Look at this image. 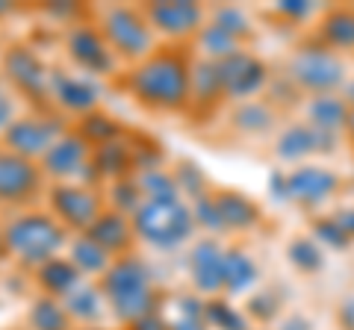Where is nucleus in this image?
I'll use <instances>...</instances> for the list:
<instances>
[{"instance_id":"obj_1","label":"nucleus","mask_w":354,"mask_h":330,"mask_svg":"<svg viewBox=\"0 0 354 330\" xmlns=\"http://www.w3.org/2000/svg\"><path fill=\"white\" fill-rule=\"evenodd\" d=\"M189 71L183 53L160 48L127 71L124 89L148 113H183L189 106Z\"/></svg>"},{"instance_id":"obj_2","label":"nucleus","mask_w":354,"mask_h":330,"mask_svg":"<svg viewBox=\"0 0 354 330\" xmlns=\"http://www.w3.org/2000/svg\"><path fill=\"white\" fill-rule=\"evenodd\" d=\"M104 298L109 304V313H113L118 322L133 324L139 318H145L151 313H157V289H153V271L142 257H118L109 271L101 280Z\"/></svg>"},{"instance_id":"obj_3","label":"nucleus","mask_w":354,"mask_h":330,"mask_svg":"<svg viewBox=\"0 0 354 330\" xmlns=\"http://www.w3.org/2000/svg\"><path fill=\"white\" fill-rule=\"evenodd\" d=\"M3 233L6 254L15 257L21 266L36 271L41 262L59 257V251L68 242V230H65L50 213H24L15 215L0 227Z\"/></svg>"},{"instance_id":"obj_4","label":"nucleus","mask_w":354,"mask_h":330,"mask_svg":"<svg viewBox=\"0 0 354 330\" xmlns=\"http://www.w3.org/2000/svg\"><path fill=\"white\" fill-rule=\"evenodd\" d=\"M97 30L104 32L106 45L113 48L118 62L136 65L142 59H148L153 48H157V32L148 24L145 12L136 6H127V3H115V6L101 9Z\"/></svg>"},{"instance_id":"obj_5","label":"nucleus","mask_w":354,"mask_h":330,"mask_svg":"<svg viewBox=\"0 0 354 330\" xmlns=\"http://www.w3.org/2000/svg\"><path fill=\"white\" fill-rule=\"evenodd\" d=\"M136 239L157 251H171L183 245L195 230V218L189 204L183 201H142V206L130 215Z\"/></svg>"},{"instance_id":"obj_6","label":"nucleus","mask_w":354,"mask_h":330,"mask_svg":"<svg viewBox=\"0 0 354 330\" xmlns=\"http://www.w3.org/2000/svg\"><path fill=\"white\" fill-rule=\"evenodd\" d=\"M48 206L50 215L68 233H86L95 224V218L106 210L101 192L80 183H53L48 189Z\"/></svg>"},{"instance_id":"obj_7","label":"nucleus","mask_w":354,"mask_h":330,"mask_svg":"<svg viewBox=\"0 0 354 330\" xmlns=\"http://www.w3.org/2000/svg\"><path fill=\"white\" fill-rule=\"evenodd\" d=\"M68 130L71 127L57 115H18L6 127V133L0 136V148H6L9 153H18V157H24L30 162H39L50 151L53 142L65 136Z\"/></svg>"},{"instance_id":"obj_8","label":"nucleus","mask_w":354,"mask_h":330,"mask_svg":"<svg viewBox=\"0 0 354 330\" xmlns=\"http://www.w3.org/2000/svg\"><path fill=\"white\" fill-rule=\"evenodd\" d=\"M65 50H68V59L88 77H109L118 68V57L106 45L97 24H86V21L71 24L65 32Z\"/></svg>"},{"instance_id":"obj_9","label":"nucleus","mask_w":354,"mask_h":330,"mask_svg":"<svg viewBox=\"0 0 354 330\" xmlns=\"http://www.w3.org/2000/svg\"><path fill=\"white\" fill-rule=\"evenodd\" d=\"M6 83L15 92L27 95V97H48V86H50V68L41 62L36 48L30 45H12L3 50L0 59Z\"/></svg>"},{"instance_id":"obj_10","label":"nucleus","mask_w":354,"mask_h":330,"mask_svg":"<svg viewBox=\"0 0 354 330\" xmlns=\"http://www.w3.org/2000/svg\"><path fill=\"white\" fill-rule=\"evenodd\" d=\"M342 77H346L342 62L330 50H322V48H301L290 59V80L310 92L328 95L342 83Z\"/></svg>"},{"instance_id":"obj_11","label":"nucleus","mask_w":354,"mask_h":330,"mask_svg":"<svg viewBox=\"0 0 354 330\" xmlns=\"http://www.w3.org/2000/svg\"><path fill=\"white\" fill-rule=\"evenodd\" d=\"M142 12L153 32L165 39H189L204 30V6L192 0H157L142 6Z\"/></svg>"},{"instance_id":"obj_12","label":"nucleus","mask_w":354,"mask_h":330,"mask_svg":"<svg viewBox=\"0 0 354 330\" xmlns=\"http://www.w3.org/2000/svg\"><path fill=\"white\" fill-rule=\"evenodd\" d=\"M41 186H44V174L39 162H30L18 157V153L0 148V204L9 206L30 204L41 192Z\"/></svg>"},{"instance_id":"obj_13","label":"nucleus","mask_w":354,"mask_h":330,"mask_svg":"<svg viewBox=\"0 0 354 330\" xmlns=\"http://www.w3.org/2000/svg\"><path fill=\"white\" fill-rule=\"evenodd\" d=\"M88 162H92V145H88L77 130H68V133L59 136L50 145V151L39 159V168L44 174V180L71 183L80 177V171Z\"/></svg>"},{"instance_id":"obj_14","label":"nucleus","mask_w":354,"mask_h":330,"mask_svg":"<svg viewBox=\"0 0 354 330\" xmlns=\"http://www.w3.org/2000/svg\"><path fill=\"white\" fill-rule=\"evenodd\" d=\"M48 97L59 109L71 115H88L95 113L101 104V92L97 86L80 74H68V71H50V86H48Z\"/></svg>"},{"instance_id":"obj_15","label":"nucleus","mask_w":354,"mask_h":330,"mask_svg":"<svg viewBox=\"0 0 354 330\" xmlns=\"http://www.w3.org/2000/svg\"><path fill=\"white\" fill-rule=\"evenodd\" d=\"M216 65L221 77V89H225L227 97H234V101H245V97L257 95L266 83V65L245 50H239Z\"/></svg>"},{"instance_id":"obj_16","label":"nucleus","mask_w":354,"mask_h":330,"mask_svg":"<svg viewBox=\"0 0 354 330\" xmlns=\"http://www.w3.org/2000/svg\"><path fill=\"white\" fill-rule=\"evenodd\" d=\"M337 174L328 168H316V165H304V168H295L286 174V195L290 201L301 204V206H316L322 204L325 197H330V192L337 189Z\"/></svg>"},{"instance_id":"obj_17","label":"nucleus","mask_w":354,"mask_h":330,"mask_svg":"<svg viewBox=\"0 0 354 330\" xmlns=\"http://www.w3.org/2000/svg\"><path fill=\"white\" fill-rule=\"evenodd\" d=\"M86 233L92 236L97 245H104L115 260L127 257L133 251V245H136V230H133L130 215H121L115 210H109V206L95 218V224L88 227Z\"/></svg>"},{"instance_id":"obj_18","label":"nucleus","mask_w":354,"mask_h":330,"mask_svg":"<svg viewBox=\"0 0 354 330\" xmlns=\"http://www.w3.org/2000/svg\"><path fill=\"white\" fill-rule=\"evenodd\" d=\"M221 260H225V248L216 239H201L195 242L192 254H189V274L198 292L216 295L221 292Z\"/></svg>"},{"instance_id":"obj_19","label":"nucleus","mask_w":354,"mask_h":330,"mask_svg":"<svg viewBox=\"0 0 354 330\" xmlns=\"http://www.w3.org/2000/svg\"><path fill=\"white\" fill-rule=\"evenodd\" d=\"M330 148H334V133H325V130H319L313 124H292L281 133L278 145H274V153L286 162H298V159L310 157V153L330 151Z\"/></svg>"},{"instance_id":"obj_20","label":"nucleus","mask_w":354,"mask_h":330,"mask_svg":"<svg viewBox=\"0 0 354 330\" xmlns=\"http://www.w3.org/2000/svg\"><path fill=\"white\" fill-rule=\"evenodd\" d=\"M92 165L101 174L104 183H115L136 174V157H133V142L115 139L106 145L92 148Z\"/></svg>"},{"instance_id":"obj_21","label":"nucleus","mask_w":354,"mask_h":330,"mask_svg":"<svg viewBox=\"0 0 354 330\" xmlns=\"http://www.w3.org/2000/svg\"><path fill=\"white\" fill-rule=\"evenodd\" d=\"M32 274H36V283H39L41 295L57 298V301H65L77 289V286L83 283L80 269H77L68 257H53L48 262H41V266Z\"/></svg>"},{"instance_id":"obj_22","label":"nucleus","mask_w":354,"mask_h":330,"mask_svg":"<svg viewBox=\"0 0 354 330\" xmlns=\"http://www.w3.org/2000/svg\"><path fill=\"white\" fill-rule=\"evenodd\" d=\"M68 260L80 269L83 278H104L109 271V266L115 262V257L109 254L104 245H97L88 233H77L68 242Z\"/></svg>"},{"instance_id":"obj_23","label":"nucleus","mask_w":354,"mask_h":330,"mask_svg":"<svg viewBox=\"0 0 354 330\" xmlns=\"http://www.w3.org/2000/svg\"><path fill=\"white\" fill-rule=\"evenodd\" d=\"M216 206H218V215H221L225 230H251L260 222V206L242 192H234V189L218 192Z\"/></svg>"},{"instance_id":"obj_24","label":"nucleus","mask_w":354,"mask_h":330,"mask_svg":"<svg viewBox=\"0 0 354 330\" xmlns=\"http://www.w3.org/2000/svg\"><path fill=\"white\" fill-rule=\"evenodd\" d=\"M221 97H225V89H221L218 65L209 59H198L189 71V104L209 109V106H216Z\"/></svg>"},{"instance_id":"obj_25","label":"nucleus","mask_w":354,"mask_h":330,"mask_svg":"<svg viewBox=\"0 0 354 330\" xmlns=\"http://www.w3.org/2000/svg\"><path fill=\"white\" fill-rule=\"evenodd\" d=\"M62 304H65V310H68V316L77 318V322H83V324L104 322V316L109 310V304L104 298L101 286H97V283H86V280L77 286V289Z\"/></svg>"},{"instance_id":"obj_26","label":"nucleus","mask_w":354,"mask_h":330,"mask_svg":"<svg viewBox=\"0 0 354 330\" xmlns=\"http://www.w3.org/2000/svg\"><path fill=\"white\" fill-rule=\"evenodd\" d=\"M254 280H257V262L242 248H225V260H221V286H225V292H245Z\"/></svg>"},{"instance_id":"obj_27","label":"nucleus","mask_w":354,"mask_h":330,"mask_svg":"<svg viewBox=\"0 0 354 330\" xmlns=\"http://www.w3.org/2000/svg\"><path fill=\"white\" fill-rule=\"evenodd\" d=\"M74 318L65 310V304L48 295H39L27 310V324L30 330H71Z\"/></svg>"},{"instance_id":"obj_28","label":"nucleus","mask_w":354,"mask_h":330,"mask_svg":"<svg viewBox=\"0 0 354 330\" xmlns=\"http://www.w3.org/2000/svg\"><path fill=\"white\" fill-rule=\"evenodd\" d=\"M348 106L334 95H316L310 101V124L325 130V133H337L339 127H348Z\"/></svg>"},{"instance_id":"obj_29","label":"nucleus","mask_w":354,"mask_h":330,"mask_svg":"<svg viewBox=\"0 0 354 330\" xmlns=\"http://www.w3.org/2000/svg\"><path fill=\"white\" fill-rule=\"evenodd\" d=\"M77 133H80L88 145L97 148V145H106V142H115V139H124V127L118 124V118H113L109 113H101V109H95V113L83 115L77 121Z\"/></svg>"},{"instance_id":"obj_30","label":"nucleus","mask_w":354,"mask_h":330,"mask_svg":"<svg viewBox=\"0 0 354 330\" xmlns=\"http://www.w3.org/2000/svg\"><path fill=\"white\" fill-rule=\"evenodd\" d=\"M139 183V192L145 201H180V189H177L174 171H165L162 165L160 168H145L133 174Z\"/></svg>"},{"instance_id":"obj_31","label":"nucleus","mask_w":354,"mask_h":330,"mask_svg":"<svg viewBox=\"0 0 354 330\" xmlns=\"http://www.w3.org/2000/svg\"><path fill=\"white\" fill-rule=\"evenodd\" d=\"M239 45H242V41L236 36H230V32L216 27L213 21L204 24V30L198 32V48H201V53L209 62H221V59L234 57V53H239Z\"/></svg>"},{"instance_id":"obj_32","label":"nucleus","mask_w":354,"mask_h":330,"mask_svg":"<svg viewBox=\"0 0 354 330\" xmlns=\"http://www.w3.org/2000/svg\"><path fill=\"white\" fill-rule=\"evenodd\" d=\"M322 41L330 48H354V9H334L325 18Z\"/></svg>"},{"instance_id":"obj_33","label":"nucleus","mask_w":354,"mask_h":330,"mask_svg":"<svg viewBox=\"0 0 354 330\" xmlns=\"http://www.w3.org/2000/svg\"><path fill=\"white\" fill-rule=\"evenodd\" d=\"M106 201H109V210H115L121 215H133L142 206V192H139V183L136 177H124V180H115L109 183V192H106Z\"/></svg>"},{"instance_id":"obj_34","label":"nucleus","mask_w":354,"mask_h":330,"mask_svg":"<svg viewBox=\"0 0 354 330\" xmlns=\"http://www.w3.org/2000/svg\"><path fill=\"white\" fill-rule=\"evenodd\" d=\"M234 124L242 133H266V130H272V124H274V113L266 104L248 101L234 113Z\"/></svg>"},{"instance_id":"obj_35","label":"nucleus","mask_w":354,"mask_h":330,"mask_svg":"<svg viewBox=\"0 0 354 330\" xmlns=\"http://www.w3.org/2000/svg\"><path fill=\"white\" fill-rule=\"evenodd\" d=\"M204 322L209 327H216V330H248V322H245V316H242L239 310H234L227 301H207L204 307Z\"/></svg>"},{"instance_id":"obj_36","label":"nucleus","mask_w":354,"mask_h":330,"mask_svg":"<svg viewBox=\"0 0 354 330\" xmlns=\"http://www.w3.org/2000/svg\"><path fill=\"white\" fill-rule=\"evenodd\" d=\"M286 257H290V262L298 271H319L322 269V251H319L316 242L307 239V236L292 239L290 248H286Z\"/></svg>"},{"instance_id":"obj_37","label":"nucleus","mask_w":354,"mask_h":330,"mask_svg":"<svg viewBox=\"0 0 354 330\" xmlns=\"http://www.w3.org/2000/svg\"><path fill=\"white\" fill-rule=\"evenodd\" d=\"M174 180H177V189H180V195L192 197V201H198V197L207 195V174L198 168L195 162H189V159L177 162Z\"/></svg>"},{"instance_id":"obj_38","label":"nucleus","mask_w":354,"mask_h":330,"mask_svg":"<svg viewBox=\"0 0 354 330\" xmlns=\"http://www.w3.org/2000/svg\"><path fill=\"white\" fill-rule=\"evenodd\" d=\"M213 24L221 27L225 32H230V36H236L239 41L251 36V21L239 6H218L213 12Z\"/></svg>"},{"instance_id":"obj_39","label":"nucleus","mask_w":354,"mask_h":330,"mask_svg":"<svg viewBox=\"0 0 354 330\" xmlns=\"http://www.w3.org/2000/svg\"><path fill=\"white\" fill-rule=\"evenodd\" d=\"M192 218L198 227L204 230H225V224H221V215H218V206H216V195H204L198 197V201H192Z\"/></svg>"},{"instance_id":"obj_40","label":"nucleus","mask_w":354,"mask_h":330,"mask_svg":"<svg viewBox=\"0 0 354 330\" xmlns=\"http://www.w3.org/2000/svg\"><path fill=\"white\" fill-rule=\"evenodd\" d=\"M313 233L322 242H328V245H334V248H346L348 239H351L337 218H319V222H313Z\"/></svg>"},{"instance_id":"obj_41","label":"nucleus","mask_w":354,"mask_h":330,"mask_svg":"<svg viewBox=\"0 0 354 330\" xmlns=\"http://www.w3.org/2000/svg\"><path fill=\"white\" fill-rule=\"evenodd\" d=\"M248 313L254 318H260V322H269V318H274V313H278V298H274L272 292H257L248 301Z\"/></svg>"},{"instance_id":"obj_42","label":"nucleus","mask_w":354,"mask_h":330,"mask_svg":"<svg viewBox=\"0 0 354 330\" xmlns=\"http://www.w3.org/2000/svg\"><path fill=\"white\" fill-rule=\"evenodd\" d=\"M15 118H18V101H15V95L0 86V136L6 133V127L12 124Z\"/></svg>"},{"instance_id":"obj_43","label":"nucleus","mask_w":354,"mask_h":330,"mask_svg":"<svg viewBox=\"0 0 354 330\" xmlns=\"http://www.w3.org/2000/svg\"><path fill=\"white\" fill-rule=\"evenodd\" d=\"M278 12L286 15V18H304L313 12V3H307V0H283V3H278Z\"/></svg>"},{"instance_id":"obj_44","label":"nucleus","mask_w":354,"mask_h":330,"mask_svg":"<svg viewBox=\"0 0 354 330\" xmlns=\"http://www.w3.org/2000/svg\"><path fill=\"white\" fill-rule=\"evenodd\" d=\"M44 9H48V12L57 18V21H71V18H80L83 15V9L77 6V3H48Z\"/></svg>"},{"instance_id":"obj_45","label":"nucleus","mask_w":354,"mask_h":330,"mask_svg":"<svg viewBox=\"0 0 354 330\" xmlns=\"http://www.w3.org/2000/svg\"><path fill=\"white\" fill-rule=\"evenodd\" d=\"M127 327H130V330H171L169 322H165L160 313H151V316L139 318V322H133V324H127Z\"/></svg>"},{"instance_id":"obj_46","label":"nucleus","mask_w":354,"mask_h":330,"mask_svg":"<svg viewBox=\"0 0 354 330\" xmlns=\"http://www.w3.org/2000/svg\"><path fill=\"white\" fill-rule=\"evenodd\" d=\"M171 330H209L204 318H189V316H177V322L169 324Z\"/></svg>"},{"instance_id":"obj_47","label":"nucleus","mask_w":354,"mask_h":330,"mask_svg":"<svg viewBox=\"0 0 354 330\" xmlns=\"http://www.w3.org/2000/svg\"><path fill=\"white\" fill-rule=\"evenodd\" d=\"M269 189H274V197H281V201H286V174H274V177L269 180Z\"/></svg>"},{"instance_id":"obj_48","label":"nucleus","mask_w":354,"mask_h":330,"mask_svg":"<svg viewBox=\"0 0 354 330\" xmlns=\"http://www.w3.org/2000/svg\"><path fill=\"white\" fill-rule=\"evenodd\" d=\"M339 322L346 330H354V298L342 304V310H339Z\"/></svg>"},{"instance_id":"obj_49","label":"nucleus","mask_w":354,"mask_h":330,"mask_svg":"<svg viewBox=\"0 0 354 330\" xmlns=\"http://www.w3.org/2000/svg\"><path fill=\"white\" fill-rule=\"evenodd\" d=\"M337 222L342 224V230H346L348 236H354V210H342L339 215H334Z\"/></svg>"},{"instance_id":"obj_50","label":"nucleus","mask_w":354,"mask_h":330,"mask_svg":"<svg viewBox=\"0 0 354 330\" xmlns=\"http://www.w3.org/2000/svg\"><path fill=\"white\" fill-rule=\"evenodd\" d=\"M281 330H310V324L304 322V318L301 316H295V318H290V322H286Z\"/></svg>"},{"instance_id":"obj_51","label":"nucleus","mask_w":354,"mask_h":330,"mask_svg":"<svg viewBox=\"0 0 354 330\" xmlns=\"http://www.w3.org/2000/svg\"><path fill=\"white\" fill-rule=\"evenodd\" d=\"M9 12H12V3H6V0H0V18H6Z\"/></svg>"},{"instance_id":"obj_52","label":"nucleus","mask_w":354,"mask_h":330,"mask_svg":"<svg viewBox=\"0 0 354 330\" xmlns=\"http://www.w3.org/2000/svg\"><path fill=\"white\" fill-rule=\"evenodd\" d=\"M0 257H9L6 254V245H3V233H0Z\"/></svg>"},{"instance_id":"obj_53","label":"nucleus","mask_w":354,"mask_h":330,"mask_svg":"<svg viewBox=\"0 0 354 330\" xmlns=\"http://www.w3.org/2000/svg\"><path fill=\"white\" fill-rule=\"evenodd\" d=\"M348 130H351V136H354V113H351V118H348Z\"/></svg>"},{"instance_id":"obj_54","label":"nucleus","mask_w":354,"mask_h":330,"mask_svg":"<svg viewBox=\"0 0 354 330\" xmlns=\"http://www.w3.org/2000/svg\"><path fill=\"white\" fill-rule=\"evenodd\" d=\"M83 330H92V327H83Z\"/></svg>"}]
</instances>
